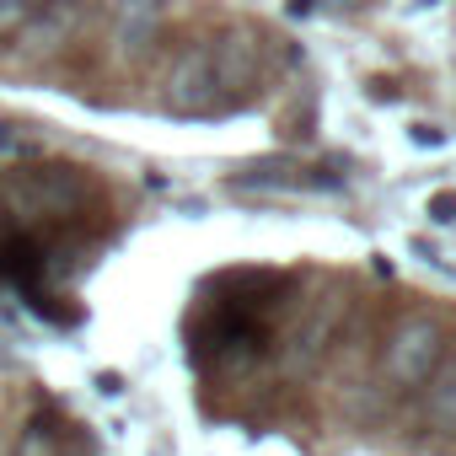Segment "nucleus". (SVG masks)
I'll return each mask as SVG.
<instances>
[{"instance_id":"1","label":"nucleus","mask_w":456,"mask_h":456,"mask_svg":"<svg viewBox=\"0 0 456 456\" xmlns=\"http://www.w3.org/2000/svg\"><path fill=\"white\" fill-rule=\"evenodd\" d=\"M440 360H445V333L435 317H403L381 349V370L397 387H424L440 370Z\"/></svg>"},{"instance_id":"2","label":"nucleus","mask_w":456,"mask_h":456,"mask_svg":"<svg viewBox=\"0 0 456 456\" xmlns=\"http://www.w3.org/2000/svg\"><path fill=\"white\" fill-rule=\"evenodd\" d=\"M220 102V81H215V60H209V44L199 49H183L172 76H167V108L172 113H209Z\"/></svg>"},{"instance_id":"3","label":"nucleus","mask_w":456,"mask_h":456,"mask_svg":"<svg viewBox=\"0 0 456 456\" xmlns=\"http://www.w3.org/2000/svg\"><path fill=\"white\" fill-rule=\"evenodd\" d=\"M76 28H81V0H38V12H33L28 28L17 33V38H22L17 49H22L28 60H44V54H54L60 44H70Z\"/></svg>"},{"instance_id":"4","label":"nucleus","mask_w":456,"mask_h":456,"mask_svg":"<svg viewBox=\"0 0 456 456\" xmlns=\"http://www.w3.org/2000/svg\"><path fill=\"white\" fill-rule=\"evenodd\" d=\"M209 60H215L220 92H237V86H248V81L258 76V44H253V33H225V38L209 49Z\"/></svg>"},{"instance_id":"5","label":"nucleus","mask_w":456,"mask_h":456,"mask_svg":"<svg viewBox=\"0 0 456 456\" xmlns=\"http://www.w3.org/2000/svg\"><path fill=\"white\" fill-rule=\"evenodd\" d=\"M156 28H161V6H156V0H124V6H118V33H113L118 54L140 60L156 44Z\"/></svg>"},{"instance_id":"6","label":"nucleus","mask_w":456,"mask_h":456,"mask_svg":"<svg viewBox=\"0 0 456 456\" xmlns=\"http://www.w3.org/2000/svg\"><path fill=\"white\" fill-rule=\"evenodd\" d=\"M429 381H435V387H429V413H435V424H440V429H456V365H451V370H435Z\"/></svg>"},{"instance_id":"7","label":"nucleus","mask_w":456,"mask_h":456,"mask_svg":"<svg viewBox=\"0 0 456 456\" xmlns=\"http://www.w3.org/2000/svg\"><path fill=\"white\" fill-rule=\"evenodd\" d=\"M33 12H38V0H0V38H12V33H22Z\"/></svg>"},{"instance_id":"8","label":"nucleus","mask_w":456,"mask_h":456,"mask_svg":"<svg viewBox=\"0 0 456 456\" xmlns=\"http://www.w3.org/2000/svg\"><path fill=\"white\" fill-rule=\"evenodd\" d=\"M38 151V134H28V124H0V156H28Z\"/></svg>"},{"instance_id":"9","label":"nucleus","mask_w":456,"mask_h":456,"mask_svg":"<svg viewBox=\"0 0 456 456\" xmlns=\"http://www.w3.org/2000/svg\"><path fill=\"white\" fill-rule=\"evenodd\" d=\"M424 209H429V220H435V225H456V193H429V204H424Z\"/></svg>"},{"instance_id":"10","label":"nucleus","mask_w":456,"mask_h":456,"mask_svg":"<svg viewBox=\"0 0 456 456\" xmlns=\"http://www.w3.org/2000/svg\"><path fill=\"white\" fill-rule=\"evenodd\" d=\"M338 6H360V0H290L296 17H312V12H338Z\"/></svg>"},{"instance_id":"11","label":"nucleus","mask_w":456,"mask_h":456,"mask_svg":"<svg viewBox=\"0 0 456 456\" xmlns=\"http://www.w3.org/2000/svg\"><path fill=\"white\" fill-rule=\"evenodd\" d=\"M445 134L440 129H429V124H413V145H440Z\"/></svg>"}]
</instances>
